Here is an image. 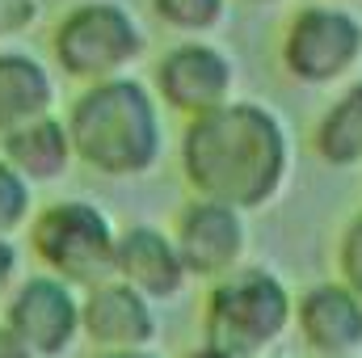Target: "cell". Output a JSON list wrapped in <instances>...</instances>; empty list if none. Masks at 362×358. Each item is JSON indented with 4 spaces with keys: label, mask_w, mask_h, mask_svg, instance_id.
Segmentation results:
<instances>
[{
    "label": "cell",
    "mask_w": 362,
    "mask_h": 358,
    "mask_svg": "<svg viewBox=\"0 0 362 358\" xmlns=\"http://www.w3.org/2000/svg\"><path fill=\"white\" fill-rule=\"evenodd\" d=\"M291 169V139L282 118L257 101H223L194 114L181 135V173L198 198L236 211L266 207Z\"/></svg>",
    "instance_id": "cell-1"
},
{
    "label": "cell",
    "mask_w": 362,
    "mask_h": 358,
    "mask_svg": "<svg viewBox=\"0 0 362 358\" xmlns=\"http://www.w3.org/2000/svg\"><path fill=\"white\" fill-rule=\"evenodd\" d=\"M72 156L105 178H135L160 161V110L148 85L131 76L93 81L68 110Z\"/></svg>",
    "instance_id": "cell-2"
},
{
    "label": "cell",
    "mask_w": 362,
    "mask_h": 358,
    "mask_svg": "<svg viewBox=\"0 0 362 358\" xmlns=\"http://www.w3.org/2000/svg\"><path fill=\"white\" fill-rule=\"evenodd\" d=\"M295 299L286 282L262 266L228 270L206 299V342L236 358L266 354L291 329Z\"/></svg>",
    "instance_id": "cell-3"
},
{
    "label": "cell",
    "mask_w": 362,
    "mask_h": 358,
    "mask_svg": "<svg viewBox=\"0 0 362 358\" xmlns=\"http://www.w3.org/2000/svg\"><path fill=\"white\" fill-rule=\"evenodd\" d=\"M55 59L76 81L118 76L127 64L144 55L139 21L114 0H85L55 25Z\"/></svg>",
    "instance_id": "cell-4"
},
{
    "label": "cell",
    "mask_w": 362,
    "mask_h": 358,
    "mask_svg": "<svg viewBox=\"0 0 362 358\" xmlns=\"http://www.w3.org/2000/svg\"><path fill=\"white\" fill-rule=\"evenodd\" d=\"M38 262L64 282L93 287L114 274V224L93 202H51L30 228Z\"/></svg>",
    "instance_id": "cell-5"
},
{
    "label": "cell",
    "mask_w": 362,
    "mask_h": 358,
    "mask_svg": "<svg viewBox=\"0 0 362 358\" xmlns=\"http://www.w3.org/2000/svg\"><path fill=\"white\" fill-rule=\"evenodd\" d=\"M362 59V21L341 4L299 8L282 34V68L303 85H333Z\"/></svg>",
    "instance_id": "cell-6"
},
{
    "label": "cell",
    "mask_w": 362,
    "mask_h": 358,
    "mask_svg": "<svg viewBox=\"0 0 362 358\" xmlns=\"http://www.w3.org/2000/svg\"><path fill=\"white\" fill-rule=\"evenodd\" d=\"M152 85H156V97H160L169 110L194 118V114H206V110L232 101L236 64H232L219 47L194 38V42H177L173 51L160 55Z\"/></svg>",
    "instance_id": "cell-7"
},
{
    "label": "cell",
    "mask_w": 362,
    "mask_h": 358,
    "mask_svg": "<svg viewBox=\"0 0 362 358\" xmlns=\"http://www.w3.org/2000/svg\"><path fill=\"white\" fill-rule=\"evenodd\" d=\"M4 325L38 358H55L81 333V299L64 278H25L4 308Z\"/></svg>",
    "instance_id": "cell-8"
},
{
    "label": "cell",
    "mask_w": 362,
    "mask_h": 358,
    "mask_svg": "<svg viewBox=\"0 0 362 358\" xmlns=\"http://www.w3.org/2000/svg\"><path fill=\"white\" fill-rule=\"evenodd\" d=\"M173 245H177V253H181L185 274L223 278L228 270H236L240 258H245V219L228 202L194 198L189 207H181Z\"/></svg>",
    "instance_id": "cell-9"
},
{
    "label": "cell",
    "mask_w": 362,
    "mask_h": 358,
    "mask_svg": "<svg viewBox=\"0 0 362 358\" xmlns=\"http://www.w3.org/2000/svg\"><path fill=\"white\" fill-rule=\"evenodd\" d=\"M81 329L89 333L93 346L101 350H127V346H148L156 337V312L144 291L131 282H93L89 295L81 299Z\"/></svg>",
    "instance_id": "cell-10"
},
{
    "label": "cell",
    "mask_w": 362,
    "mask_h": 358,
    "mask_svg": "<svg viewBox=\"0 0 362 358\" xmlns=\"http://www.w3.org/2000/svg\"><path fill=\"white\" fill-rule=\"evenodd\" d=\"M295 325L303 342L325 358L362 350V299L350 282H316L295 304Z\"/></svg>",
    "instance_id": "cell-11"
},
{
    "label": "cell",
    "mask_w": 362,
    "mask_h": 358,
    "mask_svg": "<svg viewBox=\"0 0 362 358\" xmlns=\"http://www.w3.org/2000/svg\"><path fill=\"white\" fill-rule=\"evenodd\" d=\"M114 274L122 282H131L135 291H144L148 299H173L185 287V266L173 245V236H165L152 224H135L127 232H118L114 241Z\"/></svg>",
    "instance_id": "cell-12"
},
{
    "label": "cell",
    "mask_w": 362,
    "mask_h": 358,
    "mask_svg": "<svg viewBox=\"0 0 362 358\" xmlns=\"http://www.w3.org/2000/svg\"><path fill=\"white\" fill-rule=\"evenodd\" d=\"M4 161L25 181H55L72 165V139L68 127L51 114L30 118L13 131H4Z\"/></svg>",
    "instance_id": "cell-13"
},
{
    "label": "cell",
    "mask_w": 362,
    "mask_h": 358,
    "mask_svg": "<svg viewBox=\"0 0 362 358\" xmlns=\"http://www.w3.org/2000/svg\"><path fill=\"white\" fill-rule=\"evenodd\" d=\"M51 101H55V85L34 55L21 51L0 55V135L30 118L51 114Z\"/></svg>",
    "instance_id": "cell-14"
},
{
    "label": "cell",
    "mask_w": 362,
    "mask_h": 358,
    "mask_svg": "<svg viewBox=\"0 0 362 358\" xmlns=\"http://www.w3.org/2000/svg\"><path fill=\"white\" fill-rule=\"evenodd\" d=\"M312 148L325 165H337V169L362 165V81H354L320 114Z\"/></svg>",
    "instance_id": "cell-15"
},
{
    "label": "cell",
    "mask_w": 362,
    "mask_h": 358,
    "mask_svg": "<svg viewBox=\"0 0 362 358\" xmlns=\"http://www.w3.org/2000/svg\"><path fill=\"white\" fill-rule=\"evenodd\" d=\"M152 13L177 34H206L223 21L228 0H152Z\"/></svg>",
    "instance_id": "cell-16"
},
{
    "label": "cell",
    "mask_w": 362,
    "mask_h": 358,
    "mask_svg": "<svg viewBox=\"0 0 362 358\" xmlns=\"http://www.w3.org/2000/svg\"><path fill=\"white\" fill-rule=\"evenodd\" d=\"M25 215H30V181L8 161H0V236L13 232Z\"/></svg>",
    "instance_id": "cell-17"
},
{
    "label": "cell",
    "mask_w": 362,
    "mask_h": 358,
    "mask_svg": "<svg viewBox=\"0 0 362 358\" xmlns=\"http://www.w3.org/2000/svg\"><path fill=\"white\" fill-rule=\"evenodd\" d=\"M337 262H341V282H350L354 295L362 299V211L350 219V228H346V236H341Z\"/></svg>",
    "instance_id": "cell-18"
},
{
    "label": "cell",
    "mask_w": 362,
    "mask_h": 358,
    "mask_svg": "<svg viewBox=\"0 0 362 358\" xmlns=\"http://www.w3.org/2000/svg\"><path fill=\"white\" fill-rule=\"evenodd\" d=\"M38 17V0H0V34H17Z\"/></svg>",
    "instance_id": "cell-19"
},
{
    "label": "cell",
    "mask_w": 362,
    "mask_h": 358,
    "mask_svg": "<svg viewBox=\"0 0 362 358\" xmlns=\"http://www.w3.org/2000/svg\"><path fill=\"white\" fill-rule=\"evenodd\" d=\"M0 358H38V354H34L8 325H0Z\"/></svg>",
    "instance_id": "cell-20"
},
{
    "label": "cell",
    "mask_w": 362,
    "mask_h": 358,
    "mask_svg": "<svg viewBox=\"0 0 362 358\" xmlns=\"http://www.w3.org/2000/svg\"><path fill=\"white\" fill-rule=\"evenodd\" d=\"M13 274H17V249L0 236V295L13 287Z\"/></svg>",
    "instance_id": "cell-21"
},
{
    "label": "cell",
    "mask_w": 362,
    "mask_h": 358,
    "mask_svg": "<svg viewBox=\"0 0 362 358\" xmlns=\"http://www.w3.org/2000/svg\"><path fill=\"white\" fill-rule=\"evenodd\" d=\"M101 358H160V354H152L148 346H127V350H101Z\"/></svg>",
    "instance_id": "cell-22"
},
{
    "label": "cell",
    "mask_w": 362,
    "mask_h": 358,
    "mask_svg": "<svg viewBox=\"0 0 362 358\" xmlns=\"http://www.w3.org/2000/svg\"><path fill=\"white\" fill-rule=\"evenodd\" d=\"M185 358H236V354H228V350H219V346H211V342H206V346H198V350H189Z\"/></svg>",
    "instance_id": "cell-23"
},
{
    "label": "cell",
    "mask_w": 362,
    "mask_h": 358,
    "mask_svg": "<svg viewBox=\"0 0 362 358\" xmlns=\"http://www.w3.org/2000/svg\"><path fill=\"white\" fill-rule=\"evenodd\" d=\"M249 4H278V0H249Z\"/></svg>",
    "instance_id": "cell-24"
},
{
    "label": "cell",
    "mask_w": 362,
    "mask_h": 358,
    "mask_svg": "<svg viewBox=\"0 0 362 358\" xmlns=\"http://www.w3.org/2000/svg\"><path fill=\"white\" fill-rule=\"evenodd\" d=\"M346 358H362V354H346Z\"/></svg>",
    "instance_id": "cell-25"
}]
</instances>
